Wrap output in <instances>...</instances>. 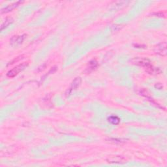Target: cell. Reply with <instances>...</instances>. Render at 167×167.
Returning <instances> with one entry per match:
<instances>
[{"label": "cell", "mask_w": 167, "mask_h": 167, "mask_svg": "<svg viewBox=\"0 0 167 167\" xmlns=\"http://www.w3.org/2000/svg\"><path fill=\"white\" fill-rule=\"evenodd\" d=\"M131 62L133 64L144 67L146 69V71L150 74H159L161 72V70L159 68H156V67H153L151 63V61L148 59L137 58L133 59L131 61Z\"/></svg>", "instance_id": "6da1fadb"}, {"label": "cell", "mask_w": 167, "mask_h": 167, "mask_svg": "<svg viewBox=\"0 0 167 167\" xmlns=\"http://www.w3.org/2000/svg\"><path fill=\"white\" fill-rule=\"evenodd\" d=\"M28 66V62H24L21 64H19L18 65L16 66L13 69L10 70V71L7 72V75L8 77L9 78H13L17 76V74L20 73L21 71L25 69Z\"/></svg>", "instance_id": "7a4b0ae2"}, {"label": "cell", "mask_w": 167, "mask_h": 167, "mask_svg": "<svg viewBox=\"0 0 167 167\" xmlns=\"http://www.w3.org/2000/svg\"><path fill=\"white\" fill-rule=\"evenodd\" d=\"M81 82H82L81 78L80 77L75 78V79L73 80V81H72V83L71 84V86H70V87L69 88L68 90H67L66 93H65V95L67 97H68L70 94L71 93L72 91L77 90V89L79 87L80 85L81 84Z\"/></svg>", "instance_id": "3957f363"}, {"label": "cell", "mask_w": 167, "mask_h": 167, "mask_svg": "<svg viewBox=\"0 0 167 167\" xmlns=\"http://www.w3.org/2000/svg\"><path fill=\"white\" fill-rule=\"evenodd\" d=\"M155 52L160 56H165L167 54V45L166 42L159 43L155 46L154 48Z\"/></svg>", "instance_id": "277c9868"}, {"label": "cell", "mask_w": 167, "mask_h": 167, "mask_svg": "<svg viewBox=\"0 0 167 167\" xmlns=\"http://www.w3.org/2000/svg\"><path fill=\"white\" fill-rule=\"evenodd\" d=\"M26 35H20V36H18V35L13 36L11 38V39L10 40V45L13 46L20 45L24 41V39H26Z\"/></svg>", "instance_id": "5b68a950"}, {"label": "cell", "mask_w": 167, "mask_h": 167, "mask_svg": "<svg viewBox=\"0 0 167 167\" xmlns=\"http://www.w3.org/2000/svg\"><path fill=\"white\" fill-rule=\"evenodd\" d=\"M23 1H18L17 2H15L9 5L7 7L3 8V9H2L1 10V14H3V13H9L10 11H12V10L15 9L16 7H17L18 5L20 4H21L22 3Z\"/></svg>", "instance_id": "8992f818"}, {"label": "cell", "mask_w": 167, "mask_h": 167, "mask_svg": "<svg viewBox=\"0 0 167 167\" xmlns=\"http://www.w3.org/2000/svg\"><path fill=\"white\" fill-rule=\"evenodd\" d=\"M97 66H98L97 61L95 60H91L90 61V63H89L88 66L86 69V72H88V73H90V72L94 71V70L97 67Z\"/></svg>", "instance_id": "52a82bcc"}, {"label": "cell", "mask_w": 167, "mask_h": 167, "mask_svg": "<svg viewBox=\"0 0 167 167\" xmlns=\"http://www.w3.org/2000/svg\"><path fill=\"white\" fill-rule=\"evenodd\" d=\"M124 161V158L121 157V156H115V157H112L107 159V161L109 163H124L123 162Z\"/></svg>", "instance_id": "ba28073f"}, {"label": "cell", "mask_w": 167, "mask_h": 167, "mask_svg": "<svg viewBox=\"0 0 167 167\" xmlns=\"http://www.w3.org/2000/svg\"><path fill=\"white\" fill-rule=\"evenodd\" d=\"M108 121L112 125H118L120 123V118L116 116H110L108 118Z\"/></svg>", "instance_id": "9c48e42d"}, {"label": "cell", "mask_w": 167, "mask_h": 167, "mask_svg": "<svg viewBox=\"0 0 167 167\" xmlns=\"http://www.w3.org/2000/svg\"><path fill=\"white\" fill-rule=\"evenodd\" d=\"M13 22V19L12 18H7L5 19L4 22L1 24V31H3L5 29H6L8 26H9L10 24Z\"/></svg>", "instance_id": "30bf717a"}, {"label": "cell", "mask_w": 167, "mask_h": 167, "mask_svg": "<svg viewBox=\"0 0 167 167\" xmlns=\"http://www.w3.org/2000/svg\"><path fill=\"white\" fill-rule=\"evenodd\" d=\"M109 141L110 142H113V143H115V144H121L122 143V142H124V141H122V140H120V139H116V138H110L109 139Z\"/></svg>", "instance_id": "8fae6325"}, {"label": "cell", "mask_w": 167, "mask_h": 167, "mask_svg": "<svg viewBox=\"0 0 167 167\" xmlns=\"http://www.w3.org/2000/svg\"><path fill=\"white\" fill-rule=\"evenodd\" d=\"M152 15H154L155 16V17H165V15H164L162 12L154 13H153Z\"/></svg>", "instance_id": "7c38bea8"}, {"label": "cell", "mask_w": 167, "mask_h": 167, "mask_svg": "<svg viewBox=\"0 0 167 167\" xmlns=\"http://www.w3.org/2000/svg\"><path fill=\"white\" fill-rule=\"evenodd\" d=\"M155 88L158 89V90H161V89L163 88V85L160 83H157L155 85Z\"/></svg>", "instance_id": "4fadbf2b"}]
</instances>
